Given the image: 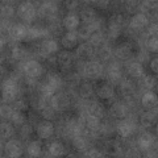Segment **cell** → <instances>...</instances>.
<instances>
[{
    "mask_svg": "<svg viewBox=\"0 0 158 158\" xmlns=\"http://www.w3.org/2000/svg\"><path fill=\"white\" fill-rule=\"evenodd\" d=\"M3 100L4 102H15V99L19 95V85L17 81L13 78H8L3 82Z\"/></svg>",
    "mask_w": 158,
    "mask_h": 158,
    "instance_id": "1",
    "label": "cell"
},
{
    "mask_svg": "<svg viewBox=\"0 0 158 158\" xmlns=\"http://www.w3.org/2000/svg\"><path fill=\"white\" fill-rule=\"evenodd\" d=\"M36 15H37L36 8H34L33 3H31V2H24V3L20 4L19 8H17V16L27 23L34 21L37 17Z\"/></svg>",
    "mask_w": 158,
    "mask_h": 158,
    "instance_id": "2",
    "label": "cell"
},
{
    "mask_svg": "<svg viewBox=\"0 0 158 158\" xmlns=\"http://www.w3.org/2000/svg\"><path fill=\"white\" fill-rule=\"evenodd\" d=\"M50 106L54 108L56 111H66L69 106H70V98H69L66 94L63 92H58V94H54L52 96V100H50Z\"/></svg>",
    "mask_w": 158,
    "mask_h": 158,
    "instance_id": "3",
    "label": "cell"
},
{
    "mask_svg": "<svg viewBox=\"0 0 158 158\" xmlns=\"http://www.w3.org/2000/svg\"><path fill=\"white\" fill-rule=\"evenodd\" d=\"M58 12H59V9H58V6H56V3L45 2V3H42V6H40L38 16L40 17H46V19L56 20Z\"/></svg>",
    "mask_w": 158,
    "mask_h": 158,
    "instance_id": "4",
    "label": "cell"
},
{
    "mask_svg": "<svg viewBox=\"0 0 158 158\" xmlns=\"http://www.w3.org/2000/svg\"><path fill=\"white\" fill-rule=\"evenodd\" d=\"M58 50V44L57 41H54V40H44V41L41 42V45H40L38 48V53L40 56L44 57V58H49L52 57V54H54Z\"/></svg>",
    "mask_w": 158,
    "mask_h": 158,
    "instance_id": "5",
    "label": "cell"
},
{
    "mask_svg": "<svg viewBox=\"0 0 158 158\" xmlns=\"http://www.w3.org/2000/svg\"><path fill=\"white\" fill-rule=\"evenodd\" d=\"M85 75L88 78V79H96L102 75L103 73V66L100 62H96V61H91V62H87L85 65Z\"/></svg>",
    "mask_w": 158,
    "mask_h": 158,
    "instance_id": "6",
    "label": "cell"
},
{
    "mask_svg": "<svg viewBox=\"0 0 158 158\" xmlns=\"http://www.w3.org/2000/svg\"><path fill=\"white\" fill-rule=\"evenodd\" d=\"M37 135L40 138L48 140L54 135V125L50 120H44L40 121L37 125Z\"/></svg>",
    "mask_w": 158,
    "mask_h": 158,
    "instance_id": "7",
    "label": "cell"
},
{
    "mask_svg": "<svg viewBox=\"0 0 158 158\" xmlns=\"http://www.w3.org/2000/svg\"><path fill=\"white\" fill-rule=\"evenodd\" d=\"M24 71H25V74L29 78H38V77H41L44 67L38 61L32 59V61H28L24 65Z\"/></svg>",
    "mask_w": 158,
    "mask_h": 158,
    "instance_id": "8",
    "label": "cell"
},
{
    "mask_svg": "<svg viewBox=\"0 0 158 158\" xmlns=\"http://www.w3.org/2000/svg\"><path fill=\"white\" fill-rule=\"evenodd\" d=\"M125 25V16L123 13H115L112 15L110 21H108V29L113 32L120 33L123 27Z\"/></svg>",
    "mask_w": 158,
    "mask_h": 158,
    "instance_id": "9",
    "label": "cell"
},
{
    "mask_svg": "<svg viewBox=\"0 0 158 158\" xmlns=\"http://www.w3.org/2000/svg\"><path fill=\"white\" fill-rule=\"evenodd\" d=\"M9 36H11L15 41H23L28 37V28L23 24H13L9 29Z\"/></svg>",
    "mask_w": 158,
    "mask_h": 158,
    "instance_id": "10",
    "label": "cell"
},
{
    "mask_svg": "<svg viewBox=\"0 0 158 158\" xmlns=\"http://www.w3.org/2000/svg\"><path fill=\"white\" fill-rule=\"evenodd\" d=\"M148 24H149V19H148L146 15L136 13L131 20L129 27L131 29H135V31H140V29H144L145 27H148Z\"/></svg>",
    "mask_w": 158,
    "mask_h": 158,
    "instance_id": "11",
    "label": "cell"
},
{
    "mask_svg": "<svg viewBox=\"0 0 158 158\" xmlns=\"http://www.w3.org/2000/svg\"><path fill=\"white\" fill-rule=\"evenodd\" d=\"M86 111H87L88 115H92V116H95L98 118H103V117H104V115H106V108H104V106H103L102 103L96 102V100L91 102L90 104L87 106Z\"/></svg>",
    "mask_w": 158,
    "mask_h": 158,
    "instance_id": "12",
    "label": "cell"
},
{
    "mask_svg": "<svg viewBox=\"0 0 158 158\" xmlns=\"http://www.w3.org/2000/svg\"><path fill=\"white\" fill-rule=\"evenodd\" d=\"M118 92L120 95L125 99H131L136 92V88H135V85L129 81V79H125L123 81L120 85H118Z\"/></svg>",
    "mask_w": 158,
    "mask_h": 158,
    "instance_id": "13",
    "label": "cell"
},
{
    "mask_svg": "<svg viewBox=\"0 0 158 158\" xmlns=\"http://www.w3.org/2000/svg\"><path fill=\"white\" fill-rule=\"evenodd\" d=\"M116 131H117V135L120 137L127 138L133 133V124L129 120H123L121 118V121L118 123L117 127H116Z\"/></svg>",
    "mask_w": 158,
    "mask_h": 158,
    "instance_id": "14",
    "label": "cell"
},
{
    "mask_svg": "<svg viewBox=\"0 0 158 158\" xmlns=\"http://www.w3.org/2000/svg\"><path fill=\"white\" fill-rule=\"evenodd\" d=\"M6 152H7V154L9 157H20L23 154V145H21V142L17 141V140H12V141H9L7 142V145H6Z\"/></svg>",
    "mask_w": 158,
    "mask_h": 158,
    "instance_id": "15",
    "label": "cell"
},
{
    "mask_svg": "<svg viewBox=\"0 0 158 158\" xmlns=\"http://www.w3.org/2000/svg\"><path fill=\"white\" fill-rule=\"evenodd\" d=\"M132 53H133L132 45H131V44H128V42L120 44V45L117 46L116 52H115L116 57L120 59V61H127V59H129L131 56H132Z\"/></svg>",
    "mask_w": 158,
    "mask_h": 158,
    "instance_id": "16",
    "label": "cell"
},
{
    "mask_svg": "<svg viewBox=\"0 0 158 158\" xmlns=\"http://www.w3.org/2000/svg\"><path fill=\"white\" fill-rule=\"evenodd\" d=\"M62 24H63V28H65L67 32H74L78 28V25H79L78 15H75V13L66 15L65 19H63V21H62Z\"/></svg>",
    "mask_w": 158,
    "mask_h": 158,
    "instance_id": "17",
    "label": "cell"
},
{
    "mask_svg": "<svg viewBox=\"0 0 158 158\" xmlns=\"http://www.w3.org/2000/svg\"><path fill=\"white\" fill-rule=\"evenodd\" d=\"M96 95L100 99H111L115 96V90L110 83H102L100 86H98L96 88Z\"/></svg>",
    "mask_w": 158,
    "mask_h": 158,
    "instance_id": "18",
    "label": "cell"
},
{
    "mask_svg": "<svg viewBox=\"0 0 158 158\" xmlns=\"http://www.w3.org/2000/svg\"><path fill=\"white\" fill-rule=\"evenodd\" d=\"M94 53H95V49H94V46L90 42H83L77 49V56L82 59H88L90 57L94 56Z\"/></svg>",
    "mask_w": 158,
    "mask_h": 158,
    "instance_id": "19",
    "label": "cell"
},
{
    "mask_svg": "<svg viewBox=\"0 0 158 158\" xmlns=\"http://www.w3.org/2000/svg\"><path fill=\"white\" fill-rule=\"evenodd\" d=\"M153 142H154V140H153V136L150 133H142L137 140V145L140 148V150L146 152L153 146Z\"/></svg>",
    "mask_w": 158,
    "mask_h": 158,
    "instance_id": "20",
    "label": "cell"
},
{
    "mask_svg": "<svg viewBox=\"0 0 158 158\" xmlns=\"http://www.w3.org/2000/svg\"><path fill=\"white\" fill-rule=\"evenodd\" d=\"M62 45L63 48H66L67 50L74 49L78 45V34L74 32H67L66 34H63L62 37Z\"/></svg>",
    "mask_w": 158,
    "mask_h": 158,
    "instance_id": "21",
    "label": "cell"
},
{
    "mask_svg": "<svg viewBox=\"0 0 158 158\" xmlns=\"http://www.w3.org/2000/svg\"><path fill=\"white\" fill-rule=\"evenodd\" d=\"M45 82L49 83L50 86H53L54 88H59L62 85V82H63V78L59 75V74L57 71H54V70H50V71H48L46 74V77H45Z\"/></svg>",
    "mask_w": 158,
    "mask_h": 158,
    "instance_id": "22",
    "label": "cell"
},
{
    "mask_svg": "<svg viewBox=\"0 0 158 158\" xmlns=\"http://www.w3.org/2000/svg\"><path fill=\"white\" fill-rule=\"evenodd\" d=\"M57 62H58V65L61 66L62 69L71 67V65H73V54L69 50L61 52L58 54V57H57Z\"/></svg>",
    "mask_w": 158,
    "mask_h": 158,
    "instance_id": "23",
    "label": "cell"
},
{
    "mask_svg": "<svg viewBox=\"0 0 158 158\" xmlns=\"http://www.w3.org/2000/svg\"><path fill=\"white\" fill-rule=\"evenodd\" d=\"M157 95L154 92H152V91H148L144 94V96H142L141 99V104L142 107H145L148 108V110H152V108H156L157 107Z\"/></svg>",
    "mask_w": 158,
    "mask_h": 158,
    "instance_id": "24",
    "label": "cell"
},
{
    "mask_svg": "<svg viewBox=\"0 0 158 158\" xmlns=\"http://www.w3.org/2000/svg\"><path fill=\"white\" fill-rule=\"evenodd\" d=\"M107 78H108V81H110L111 83H118L121 81V78H123V73L120 70V67L116 66V65L111 66L110 69H108V71H107Z\"/></svg>",
    "mask_w": 158,
    "mask_h": 158,
    "instance_id": "25",
    "label": "cell"
},
{
    "mask_svg": "<svg viewBox=\"0 0 158 158\" xmlns=\"http://www.w3.org/2000/svg\"><path fill=\"white\" fill-rule=\"evenodd\" d=\"M81 20L83 23H86L87 25H91V24H95L96 21V12L94 11L92 8H86L81 12Z\"/></svg>",
    "mask_w": 158,
    "mask_h": 158,
    "instance_id": "26",
    "label": "cell"
},
{
    "mask_svg": "<svg viewBox=\"0 0 158 158\" xmlns=\"http://www.w3.org/2000/svg\"><path fill=\"white\" fill-rule=\"evenodd\" d=\"M144 71H145V69L140 62H133L128 66V74L133 78H141L144 75Z\"/></svg>",
    "mask_w": 158,
    "mask_h": 158,
    "instance_id": "27",
    "label": "cell"
},
{
    "mask_svg": "<svg viewBox=\"0 0 158 158\" xmlns=\"http://www.w3.org/2000/svg\"><path fill=\"white\" fill-rule=\"evenodd\" d=\"M156 120H157L156 112H154V113H153V112H144V113L141 115V117H140L141 125H142V127H146V128L154 125V124H156Z\"/></svg>",
    "mask_w": 158,
    "mask_h": 158,
    "instance_id": "28",
    "label": "cell"
},
{
    "mask_svg": "<svg viewBox=\"0 0 158 158\" xmlns=\"http://www.w3.org/2000/svg\"><path fill=\"white\" fill-rule=\"evenodd\" d=\"M112 113L113 116L117 118H125V116L128 115V107L124 104V103H115L112 107Z\"/></svg>",
    "mask_w": 158,
    "mask_h": 158,
    "instance_id": "29",
    "label": "cell"
},
{
    "mask_svg": "<svg viewBox=\"0 0 158 158\" xmlns=\"http://www.w3.org/2000/svg\"><path fill=\"white\" fill-rule=\"evenodd\" d=\"M98 28V24H91V25H86V27H82V28H79V31H78V37L79 38H82V40H90V36L92 34V32H95Z\"/></svg>",
    "mask_w": 158,
    "mask_h": 158,
    "instance_id": "30",
    "label": "cell"
},
{
    "mask_svg": "<svg viewBox=\"0 0 158 158\" xmlns=\"http://www.w3.org/2000/svg\"><path fill=\"white\" fill-rule=\"evenodd\" d=\"M65 153V146L62 145V142L54 141L49 145V154L52 157H61Z\"/></svg>",
    "mask_w": 158,
    "mask_h": 158,
    "instance_id": "31",
    "label": "cell"
},
{
    "mask_svg": "<svg viewBox=\"0 0 158 158\" xmlns=\"http://www.w3.org/2000/svg\"><path fill=\"white\" fill-rule=\"evenodd\" d=\"M27 153L29 157H40L42 153V148H41V144L38 141H31L28 144V148H27Z\"/></svg>",
    "mask_w": 158,
    "mask_h": 158,
    "instance_id": "32",
    "label": "cell"
},
{
    "mask_svg": "<svg viewBox=\"0 0 158 158\" xmlns=\"http://www.w3.org/2000/svg\"><path fill=\"white\" fill-rule=\"evenodd\" d=\"M42 95H33L31 98V107L33 108V111H41L45 107V100H44Z\"/></svg>",
    "mask_w": 158,
    "mask_h": 158,
    "instance_id": "33",
    "label": "cell"
},
{
    "mask_svg": "<svg viewBox=\"0 0 158 158\" xmlns=\"http://www.w3.org/2000/svg\"><path fill=\"white\" fill-rule=\"evenodd\" d=\"M85 124L86 127L88 128V129H91V131H96L99 127H100V118H98L95 116H92V115H86L85 117Z\"/></svg>",
    "mask_w": 158,
    "mask_h": 158,
    "instance_id": "34",
    "label": "cell"
},
{
    "mask_svg": "<svg viewBox=\"0 0 158 158\" xmlns=\"http://www.w3.org/2000/svg\"><path fill=\"white\" fill-rule=\"evenodd\" d=\"M79 94L83 99H88L94 95V86L91 83H82L81 87H79Z\"/></svg>",
    "mask_w": 158,
    "mask_h": 158,
    "instance_id": "35",
    "label": "cell"
},
{
    "mask_svg": "<svg viewBox=\"0 0 158 158\" xmlns=\"http://www.w3.org/2000/svg\"><path fill=\"white\" fill-rule=\"evenodd\" d=\"M63 81H65L66 85H69L70 87H75V86L79 85V82H81V77H79L78 73L71 71V73H69L65 78H63Z\"/></svg>",
    "mask_w": 158,
    "mask_h": 158,
    "instance_id": "36",
    "label": "cell"
},
{
    "mask_svg": "<svg viewBox=\"0 0 158 158\" xmlns=\"http://www.w3.org/2000/svg\"><path fill=\"white\" fill-rule=\"evenodd\" d=\"M27 50L21 45H15L12 48V58L13 61H21L23 58H25Z\"/></svg>",
    "mask_w": 158,
    "mask_h": 158,
    "instance_id": "37",
    "label": "cell"
},
{
    "mask_svg": "<svg viewBox=\"0 0 158 158\" xmlns=\"http://www.w3.org/2000/svg\"><path fill=\"white\" fill-rule=\"evenodd\" d=\"M54 92H56V88H54L53 86H50L49 83L44 82L41 86H40V94L44 96V98H52L54 95Z\"/></svg>",
    "mask_w": 158,
    "mask_h": 158,
    "instance_id": "38",
    "label": "cell"
},
{
    "mask_svg": "<svg viewBox=\"0 0 158 158\" xmlns=\"http://www.w3.org/2000/svg\"><path fill=\"white\" fill-rule=\"evenodd\" d=\"M103 41H104V34L99 31V29L92 32V34L90 36V44L92 46H99L100 44H103Z\"/></svg>",
    "mask_w": 158,
    "mask_h": 158,
    "instance_id": "39",
    "label": "cell"
},
{
    "mask_svg": "<svg viewBox=\"0 0 158 158\" xmlns=\"http://www.w3.org/2000/svg\"><path fill=\"white\" fill-rule=\"evenodd\" d=\"M11 120L16 127H21V125L25 124V115H24L21 111H13Z\"/></svg>",
    "mask_w": 158,
    "mask_h": 158,
    "instance_id": "40",
    "label": "cell"
},
{
    "mask_svg": "<svg viewBox=\"0 0 158 158\" xmlns=\"http://www.w3.org/2000/svg\"><path fill=\"white\" fill-rule=\"evenodd\" d=\"M56 110L50 106V107H44L41 111H40V115H41L42 118H45V120H53V118H56Z\"/></svg>",
    "mask_w": 158,
    "mask_h": 158,
    "instance_id": "41",
    "label": "cell"
},
{
    "mask_svg": "<svg viewBox=\"0 0 158 158\" xmlns=\"http://www.w3.org/2000/svg\"><path fill=\"white\" fill-rule=\"evenodd\" d=\"M73 146L77 150H79V152L86 150V148H87V141H86V138H83L82 136L74 137V138H73Z\"/></svg>",
    "mask_w": 158,
    "mask_h": 158,
    "instance_id": "42",
    "label": "cell"
},
{
    "mask_svg": "<svg viewBox=\"0 0 158 158\" xmlns=\"http://www.w3.org/2000/svg\"><path fill=\"white\" fill-rule=\"evenodd\" d=\"M106 150L107 153H110L111 156H117L118 153H120V145H118V142L116 141H110L106 144Z\"/></svg>",
    "mask_w": 158,
    "mask_h": 158,
    "instance_id": "43",
    "label": "cell"
},
{
    "mask_svg": "<svg viewBox=\"0 0 158 158\" xmlns=\"http://www.w3.org/2000/svg\"><path fill=\"white\" fill-rule=\"evenodd\" d=\"M0 129H2V137L3 138H9L13 135V128L11 124H8V123H2Z\"/></svg>",
    "mask_w": 158,
    "mask_h": 158,
    "instance_id": "44",
    "label": "cell"
},
{
    "mask_svg": "<svg viewBox=\"0 0 158 158\" xmlns=\"http://www.w3.org/2000/svg\"><path fill=\"white\" fill-rule=\"evenodd\" d=\"M157 7V2H141V3H138V9H140V13H144L148 12V11H150V9L153 8H156Z\"/></svg>",
    "mask_w": 158,
    "mask_h": 158,
    "instance_id": "45",
    "label": "cell"
},
{
    "mask_svg": "<svg viewBox=\"0 0 158 158\" xmlns=\"http://www.w3.org/2000/svg\"><path fill=\"white\" fill-rule=\"evenodd\" d=\"M98 56H99V58H100L102 61H108V59L111 58V56H112V52H111V49L108 46H103V48L99 49Z\"/></svg>",
    "mask_w": 158,
    "mask_h": 158,
    "instance_id": "46",
    "label": "cell"
},
{
    "mask_svg": "<svg viewBox=\"0 0 158 158\" xmlns=\"http://www.w3.org/2000/svg\"><path fill=\"white\" fill-rule=\"evenodd\" d=\"M13 111H15L13 107L8 104H2V107H0V115H2L3 118H11Z\"/></svg>",
    "mask_w": 158,
    "mask_h": 158,
    "instance_id": "47",
    "label": "cell"
},
{
    "mask_svg": "<svg viewBox=\"0 0 158 158\" xmlns=\"http://www.w3.org/2000/svg\"><path fill=\"white\" fill-rule=\"evenodd\" d=\"M146 49L149 52H157L158 50V40L157 37H149L146 40Z\"/></svg>",
    "mask_w": 158,
    "mask_h": 158,
    "instance_id": "48",
    "label": "cell"
},
{
    "mask_svg": "<svg viewBox=\"0 0 158 158\" xmlns=\"http://www.w3.org/2000/svg\"><path fill=\"white\" fill-rule=\"evenodd\" d=\"M142 85H144L145 88H153L157 86V82H156V78L152 77V75H145L144 79H142Z\"/></svg>",
    "mask_w": 158,
    "mask_h": 158,
    "instance_id": "49",
    "label": "cell"
},
{
    "mask_svg": "<svg viewBox=\"0 0 158 158\" xmlns=\"http://www.w3.org/2000/svg\"><path fill=\"white\" fill-rule=\"evenodd\" d=\"M13 110L15 111H21V112H24V111H27V108H28V103L24 100V99H19V100H15L13 102Z\"/></svg>",
    "mask_w": 158,
    "mask_h": 158,
    "instance_id": "50",
    "label": "cell"
},
{
    "mask_svg": "<svg viewBox=\"0 0 158 158\" xmlns=\"http://www.w3.org/2000/svg\"><path fill=\"white\" fill-rule=\"evenodd\" d=\"M15 15V9L11 6H2V17L3 19H9Z\"/></svg>",
    "mask_w": 158,
    "mask_h": 158,
    "instance_id": "51",
    "label": "cell"
},
{
    "mask_svg": "<svg viewBox=\"0 0 158 158\" xmlns=\"http://www.w3.org/2000/svg\"><path fill=\"white\" fill-rule=\"evenodd\" d=\"M21 136L23 137H29L33 133V128H32V124H24V125H21Z\"/></svg>",
    "mask_w": 158,
    "mask_h": 158,
    "instance_id": "52",
    "label": "cell"
},
{
    "mask_svg": "<svg viewBox=\"0 0 158 158\" xmlns=\"http://www.w3.org/2000/svg\"><path fill=\"white\" fill-rule=\"evenodd\" d=\"M127 11L129 13H136L138 11V3L137 2H128L127 3Z\"/></svg>",
    "mask_w": 158,
    "mask_h": 158,
    "instance_id": "53",
    "label": "cell"
},
{
    "mask_svg": "<svg viewBox=\"0 0 158 158\" xmlns=\"http://www.w3.org/2000/svg\"><path fill=\"white\" fill-rule=\"evenodd\" d=\"M102 152L99 150V149H95V148H92V149L90 150H87L86 153V157H92V158H99V157H102Z\"/></svg>",
    "mask_w": 158,
    "mask_h": 158,
    "instance_id": "54",
    "label": "cell"
},
{
    "mask_svg": "<svg viewBox=\"0 0 158 158\" xmlns=\"http://www.w3.org/2000/svg\"><path fill=\"white\" fill-rule=\"evenodd\" d=\"M157 32H158L157 24H152V25L148 28V33H149V36H150V37H156V36H157Z\"/></svg>",
    "mask_w": 158,
    "mask_h": 158,
    "instance_id": "55",
    "label": "cell"
},
{
    "mask_svg": "<svg viewBox=\"0 0 158 158\" xmlns=\"http://www.w3.org/2000/svg\"><path fill=\"white\" fill-rule=\"evenodd\" d=\"M78 6H79V3L77 2V0H71V2H65V7H66L67 9H70V11L75 9Z\"/></svg>",
    "mask_w": 158,
    "mask_h": 158,
    "instance_id": "56",
    "label": "cell"
},
{
    "mask_svg": "<svg viewBox=\"0 0 158 158\" xmlns=\"http://www.w3.org/2000/svg\"><path fill=\"white\" fill-rule=\"evenodd\" d=\"M95 4H96L98 8H100V9H107L108 6H110V2H108V0H106V2H95Z\"/></svg>",
    "mask_w": 158,
    "mask_h": 158,
    "instance_id": "57",
    "label": "cell"
},
{
    "mask_svg": "<svg viewBox=\"0 0 158 158\" xmlns=\"http://www.w3.org/2000/svg\"><path fill=\"white\" fill-rule=\"evenodd\" d=\"M150 70L153 71V73H157L158 71V59L157 58H154L153 61L150 62Z\"/></svg>",
    "mask_w": 158,
    "mask_h": 158,
    "instance_id": "58",
    "label": "cell"
}]
</instances>
